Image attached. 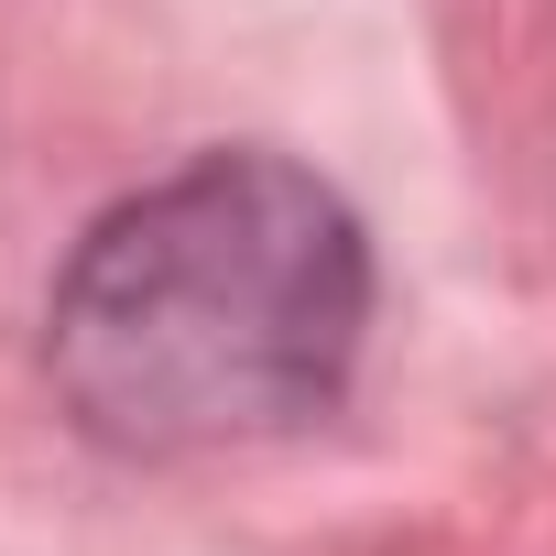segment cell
Segmentation results:
<instances>
[{"label": "cell", "instance_id": "6da1fadb", "mask_svg": "<svg viewBox=\"0 0 556 556\" xmlns=\"http://www.w3.org/2000/svg\"><path fill=\"white\" fill-rule=\"evenodd\" d=\"M361 328V218L285 153H207L121 197L66 251L45 361L88 437L131 458H197L328 415Z\"/></svg>", "mask_w": 556, "mask_h": 556}]
</instances>
